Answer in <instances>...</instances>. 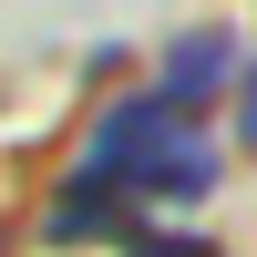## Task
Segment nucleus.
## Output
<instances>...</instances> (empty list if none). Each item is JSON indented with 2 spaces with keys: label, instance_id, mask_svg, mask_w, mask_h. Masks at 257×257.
Returning a JSON list of instances; mask_svg holds the SVG:
<instances>
[{
  "label": "nucleus",
  "instance_id": "1",
  "mask_svg": "<svg viewBox=\"0 0 257 257\" xmlns=\"http://www.w3.org/2000/svg\"><path fill=\"white\" fill-rule=\"evenodd\" d=\"M82 175H93L123 216H144V206H196L206 185H216V144H206V123L185 113V103H165L155 82H144V93L103 103L93 144H82Z\"/></svg>",
  "mask_w": 257,
  "mask_h": 257
},
{
  "label": "nucleus",
  "instance_id": "2",
  "mask_svg": "<svg viewBox=\"0 0 257 257\" xmlns=\"http://www.w3.org/2000/svg\"><path fill=\"white\" fill-rule=\"evenodd\" d=\"M247 62H257V52H247L237 31H185L175 52H165V72H155V93H165V103H185V113H196L206 93H226V82L247 72Z\"/></svg>",
  "mask_w": 257,
  "mask_h": 257
},
{
  "label": "nucleus",
  "instance_id": "3",
  "mask_svg": "<svg viewBox=\"0 0 257 257\" xmlns=\"http://www.w3.org/2000/svg\"><path fill=\"white\" fill-rule=\"evenodd\" d=\"M237 82H257V62H247V72H237ZM237 134H247V144H257V93H247V103H237Z\"/></svg>",
  "mask_w": 257,
  "mask_h": 257
}]
</instances>
